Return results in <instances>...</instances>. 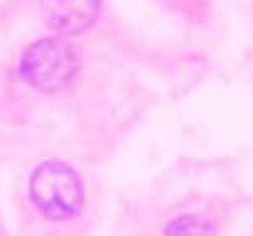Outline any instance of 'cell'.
<instances>
[{
  "label": "cell",
  "mask_w": 253,
  "mask_h": 236,
  "mask_svg": "<svg viewBox=\"0 0 253 236\" xmlns=\"http://www.w3.org/2000/svg\"><path fill=\"white\" fill-rule=\"evenodd\" d=\"M30 197L49 219H72L84 207L82 177L64 162H42L30 177Z\"/></svg>",
  "instance_id": "cell-1"
},
{
  "label": "cell",
  "mask_w": 253,
  "mask_h": 236,
  "mask_svg": "<svg viewBox=\"0 0 253 236\" xmlns=\"http://www.w3.org/2000/svg\"><path fill=\"white\" fill-rule=\"evenodd\" d=\"M47 17L62 35H79L93 25L101 0H44Z\"/></svg>",
  "instance_id": "cell-3"
},
{
  "label": "cell",
  "mask_w": 253,
  "mask_h": 236,
  "mask_svg": "<svg viewBox=\"0 0 253 236\" xmlns=\"http://www.w3.org/2000/svg\"><path fill=\"white\" fill-rule=\"evenodd\" d=\"M165 236H211V224L197 214H184L169 222Z\"/></svg>",
  "instance_id": "cell-4"
},
{
  "label": "cell",
  "mask_w": 253,
  "mask_h": 236,
  "mask_svg": "<svg viewBox=\"0 0 253 236\" xmlns=\"http://www.w3.org/2000/svg\"><path fill=\"white\" fill-rule=\"evenodd\" d=\"M77 69H79V59L74 47L59 37H42L32 42L25 49L20 64L25 81L44 94H54L69 86Z\"/></svg>",
  "instance_id": "cell-2"
}]
</instances>
